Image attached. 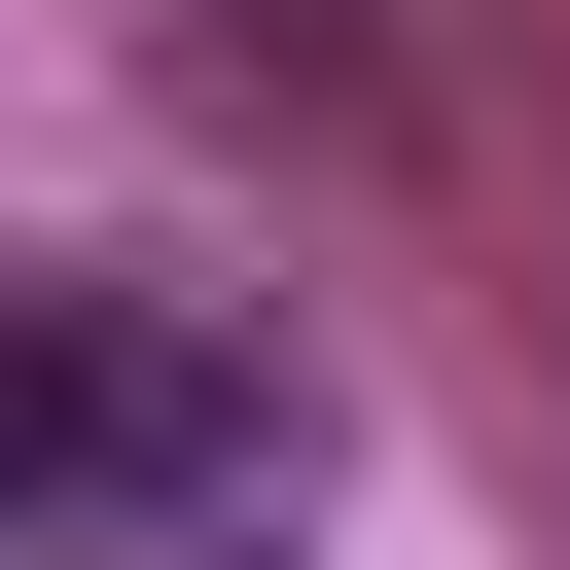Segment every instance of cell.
I'll use <instances>...</instances> for the list:
<instances>
[{"label":"cell","mask_w":570,"mask_h":570,"mask_svg":"<svg viewBox=\"0 0 570 570\" xmlns=\"http://www.w3.org/2000/svg\"><path fill=\"white\" fill-rule=\"evenodd\" d=\"M285 499V321L142 249H0V534H249Z\"/></svg>","instance_id":"obj_1"}]
</instances>
